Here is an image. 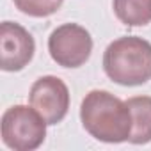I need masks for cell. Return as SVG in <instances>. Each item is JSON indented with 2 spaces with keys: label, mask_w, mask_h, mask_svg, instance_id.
<instances>
[{
  "label": "cell",
  "mask_w": 151,
  "mask_h": 151,
  "mask_svg": "<svg viewBox=\"0 0 151 151\" xmlns=\"http://www.w3.org/2000/svg\"><path fill=\"white\" fill-rule=\"evenodd\" d=\"M117 20L126 27H144L151 23V0H112Z\"/></svg>",
  "instance_id": "cell-8"
},
{
  "label": "cell",
  "mask_w": 151,
  "mask_h": 151,
  "mask_svg": "<svg viewBox=\"0 0 151 151\" xmlns=\"http://www.w3.org/2000/svg\"><path fill=\"white\" fill-rule=\"evenodd\" d=\"M46 121L30 105H13L2 114V142L14 151L37 149L46 139Z\"/></svg>",
  "instance_id": "cell-3"
},
{
  "label": "cell",
  "mask_w": 151,
  "mask_h": 151,
  "mask_svg": "<svg viewBox=\"0 0 151 151\" xmlns=\"http://www.w3.org/2000/svg\"><path fill=\"white\" fill-rule=\"evenodd\" d=\"M107 77L124 87L142 86L151 80V43L137 36L112 41L103 53Z\"/></svg>",
  "instance_id": "cell-2"
},
{
  "label": "cell",
  "mask_w": 151,
  "mask_h": 151,
  "mask_svg": "<svg viewBox=\"0 0 151 151\" xmlns=\"http://www.w3.org/2000/svg\"><path fill=\"white\" fill-rule=\"evenodd\" d=\"M0 68L4 71H22L34 57L36 43L32 34L20 23L4 22L0 25Z\"/></svg>",
  "instance_id": "cell-6"
},
{
  "label": "cell",
  "mask_w": 151,
  "mask_h": 151,
  "mask_svg": "<svg viewBox=\"0 0 151 151\" xmlns=\"http://www.w3.org/2000/svg\"><path fill=\"white\" fill-rule=\"evenodd\" d=\"M126 105L132 112V144H147L151 142V96H133L126 100Z\"/></svg>",
  "instance_id": "cell-7"
},
{
  "label": "cell",
  "mask_w": 151,
  "mask_h": 151,
  "mask_svg": "<svg viewBox=\"0 0 151 151\" xmlns=\"http://www.w3.org/2000/svg\"><path fill=\"white\" fill-rule=\"evenodd\" d=\"M30 105L45 117L48 124L60 123L69 109V91L68 86L53 75L37 78L29 94Z\"/></svg>",
  "instance_id": "cell-5"
},
{
  "label": "cell",
  "mask_w": 151,
  "mask_h": 151,
  "mask_svg": "<svg viewBox=\"0 0 151 151\" xmlns=\"http://www.w3.org/2000/svg\"><path fill=\"white\" fill-rule=\"evenodd\" d=\"M18 11L23 14H29L32 18H46L55 14L60 6L62 0H13Z\"/></svg>",
  "instance_id": "cell-9"
},
{
  "label": "cell",
  "mask_w": 151,
  "mask_h": 151,
  "mask_svg": "<svg viewBox=\"0 0 151 151\" xmlns=\"http://www.w3.org/2000/svg\"><path fill=\"white\" fill-rule=\"evenodd\" d=\"M80 121L91 137L107 144L124 142L132 133V112L126 101L109 91L94 89L86 94L80 105Z\"/></svg>",
  "instance_id": "cell-1"
},
{
  "label": "cell",
  "mask_w": 151,
  "mask_h": 151,
  "mask_svg": "<svg viewBox=\"0 0 151 151\" xmlns=\"http://www.w3.org/2000/svg\"><path fill=\"white\" fill-rule=\"evenodd\" d=\"M48 52L53 62L62 68H80L91 57L93 37L78 23H64L50 34Z\"/></svg>",
  "instance_id": "cell-4"
}]
</instances>
